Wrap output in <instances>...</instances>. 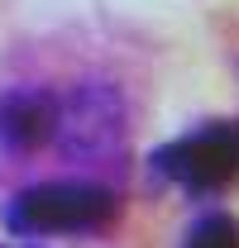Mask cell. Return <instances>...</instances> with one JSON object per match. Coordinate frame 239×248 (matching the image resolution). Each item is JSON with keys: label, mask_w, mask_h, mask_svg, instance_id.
Here are the masks:
<instances>
[{"label": "cell", "mask_w": 239, "mask_h": 248, "mask_svg": "<svg viewBox=\"0 0 239 248\" xmlns=\"http://www.w3.org/2000/svg\"><path fill=\"white\" fill-rule=\"evenodd\" d=\"M182 248H239V219L235 215H201L191 229H187V239Z\"/></svg>", "instance_id": "277c9868"}, {"label": "cell", "mask_w": 239, "mask_h": 248, "mask_svg": "<svg viewBox=\"0 0 239 248\" xmlns=\"http://www.w3.org/2000/svg\"><path fill=\"white\" fill-rule=\"evenodd\" d=\"M153 172L182 191H225L239 182V120H215L153 153Z\"/></svg>", "instance_id": "7a4b0ae2"}, {"label": "cell", "mask_w": 239, "mask_h": 248, "mask_svg": "<svg viewBox=\"0 0 239 248\" xmlns=\"http://www.w3.org/2000/svg\"><path fill=\"white\" fill-rule=\"evenodd\" d=\"M58 115H62V100L53 91L15 86L0 95V143L15 153H34L48 139H58Z\"/></svg>", "instance_id": "3957f363"}, {"label": "cell", "mask_w": 239, "mask_h": 248, "mask_svg": "<svg viewBox=\"0 0 239 248\" xmlns=\"http://www.w3.org/2000/svg\"><path fill=\"white\" fill-rule=\"evenodd\" d=\"M120 201L110 186L96 182H38L10 196L5 205V229L19 239H38V234H96L115 219Z\"/></svg>", "instance_id": "6da1fadb"}]
</instances>
